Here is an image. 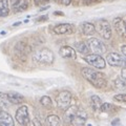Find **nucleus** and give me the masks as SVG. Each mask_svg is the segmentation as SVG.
Segmentation results:
<instances>
[{"mask_svg": "<svg viewBox=\"0 0 126 126\" xmlns=\"http://www.w3.org/2000/svg\"><path fill=\"white\" fill-rule=\"evenodd\" d=\"M81 74L90 84H93L97 88H105L106 85H107V81H106L105 77L101 73L97 72V70L93 68H88V67L82 68Z\"/></svg>", "mask_w": 126, "mask_h": 126, "instance_id": "obj_1", "label": "nucleus"}, {"mask_svg": "<svg viewBox=\"0 0 126 126\" xmlns=\"http://www.w3.org/2000/svg\"><path fill=\"white\" fill-rule=\"evenodd\" d=\"M35 60L39 63H42V64H52L55 60V55L50 49L46 48H39L36 52L34 53V57Z\"/></svg>", "mask_w": 126, "mask_h": 126, "instance_id": "obj_2", "label": "nucleus"}, {"mask_svg": "<svg viewBox=\"0 0 126 126\" xmlns=\"http://www.w3.org/2000/svg\"><path fill=\"white\" fill-rule=\"evenodd\" d=\"M86 44L88 46V49H90L94 54L101 55L106 52V46L103 44V42L97 38H89Z\"/></svg>", "mask_w": 126, "mask_h": 126, "instance_id": "obj_3", "label": "nucleus"}, {"mask_svg": "<svg viewBox=\"0 0 126 126\" xmlns=\"http://www.w3.org/2000/svg\"><path fill=\"white\" fill-rule=\"evenodd\" d=\"M16 120L20 125H24V126H27L31 123L29 108H27L26 105H22L17 109V111H16Z\"/></svg>", "mask_w": 126, "mask_h": 126, "instance_id": "obj_4", "label": "nucleus"}, {"mask_svg": "<svg viewBox=\"0 0 126 126\" xmlns=\"http://www.w3.org/2000/svg\"><path fill=\"white\" fill-rule=\"evenodd\" d=\"M85 61L88 63V64L93 65V67L94 68H99L102 69L106 66V62L103 58H102L100 55H96V54H92V55H87L86 57H84Z\"/></svg>", "mask_w": 126, "mask_h": 126, "instance_id": "obj_5", "label": "nucleus"}, {"mask_svg": "<svg viewBox=\"0 0 126 126\" xmlns=\"http://www.w3.org/2000/svg\"><path fill=\"white\" fill-rule=\"evenodd\" d=\"M70 101H72V94L67 90H63L57 97V104L58 107H60L61 109H66L69 107Z\"/></svg>", "mask_w": 126, "mask_h": 126, "instance_id": "obj_6", "label": "nucleus"}, {"mask_svg": "<svg viewBox=\"0 0 126 126\" xmlns=\"http://www.w3.org/2000/svg\"><path fill=\"white\" fill-rule=\"evenodd\" d=\"M97 29H98L99 34L104 39H109L111 37V27H110V24L107 20L101 19L97 24Z\"/></svg>", "mask_w": 126, "mask_h": 126, "instance_id": "obj_7", "label": "nucleus"}, {"mask_svg": "<svg viewBox=\"0 0 126 126\" xmlns=\"http://www.w3.org/2000/svg\"><path fill=\"white\" fill-rule=\"evenodd\" d=\"M86 120H87V113L83 110H77L76 113L70 119V123L73 126H84L86 123Z\"/></svg>", "mask_w": 126, "mask_h": 126, "instance_id": "obj_8", "label": "nucleus"}, {"mask_svg": "<svg viewBox=\"0 0 126 126\" xmlns=\"http://www.w3.org/2000/svg\"><path fill=\"white\" fill-rule=\"evenodd\" d=\"M107 62L109 63V65L117 66V67H123L125 65L124 57L117 53H109L107 56Z\"/></svg>", "mask_w": 126, "mask_h": 126, "instance_id": "obj_9", "label": "nucleus"}, {"mask_svg": "<svg viewBox=\"0 0 126 126\" xmlns=\"http://www.w3.org/2000/svg\"><path fill=\"white\" fill-rule=\"evenodd\" d=\"M112 25L115 27V30L118 34L120 35L121 37L125 38L126 36V30H125V22L122 18L118 17V18H115L112 20Z\"/></svg>", "mask_w": 126, "mask_h": 126, "instance_id": "obj_10", "label": "nucleus"}, {"mask_svg": "<svg viewBox=\"0 0 126 126\" xmlns=\"http://www.w3.org/2000/svg\"><path fill=\"white\" fill-rule=\"evenodd\" d=\"M74 31V26L69 23H62L58 24L54 27V32L57 35H64V34H72Z\"/></svg>", "mask_w": 126, "mask_h": 126, "instance_id": "obj_11", "label": "nucleus"}, {"mask_svg": "<svg viewBox=\"0 0 126 126\" xmlns=\"http://www.w3.org/2000/svg\"><path fill=\"white\" fill-rule=\"evenodd\" d=\"M0 126H15L12 116L1 109H0Z\"/></svg>", "mask_w": 126, "mask_h": 126, "instance_id": "obj_12", "label": "nucleus"}, {"mask_svg": "<svg viewBox=\"0 0 126 126\" xmlns=\"http://www.w3.org/2000/svg\"><path fill=\"white\" fill-rule=\"evenodd\" d=\"M13 11L14 13H20V12L25 11L29 7V3L26 0H13Z\"/></svg>", "mask_w": 126, "mask_h": 126, "instance_id": "obj_13", "label": "nucleus"}, {"mask_svg": "<svg viewBox=\"0 0 126 126\" xmlns=\"http://www.w3.org/2000/svg\"><path fill=\"white\" fill-rule=\"evenodd\" d=\"M6 98L12 104H21L24 102V97L19 93H14V92L9 93L6 94Z\"/></svg>", "mask_w": 126, "mask_h": 126, "instance_id": "obj_14", "label": "nucleus"}, {"mask_svg": "<svg viewBox=\"0 0 126 126\" xmlns=\"http://www.w3.org/2000/svg\"><path fill=\"white\" fill-rule=\"evenodd\" d=\"M60 55L63 58H76V50L70 46H62L60 48Z\"/></svg>", "mask_w": 126, "mask_h": 126, "instance_id": "obj_15", "label": "nucleus"}, {"mask_svg": "<svg viewBox=\"0 0 126 126\" xmlns=\"http://www.w3.org/2000/svg\"><path fill=\"white\" fill-rule=\"evenodd\" d=\"M10 13L9 0H0V17H6Z\"/></svg>", "mask_w": 126, "mask_h": 126, "instance_id": "obj_16", "label": "nucleus"}, {"mask_svg": "<svg viewBox=\"0 0 126 126\" xmlns=\"http://www.w3.org/2000/svg\"><path fill=\"white\" fill-rule=\"evenodd\" d=\"M81 30L84 35H93L94 33V31H96V27H94L93 23L84 22V23H82V25H81Z\"/></svg>", "mask_w": 126, "mask_h": 126, "instance_id": "obj_17", "label": "nucleus"}, {"mask_svg": "<svg viewBox=\"0 0 126 126\" xmlns=\"http://www.w3.org/2000/svg\"><path fill=\"white\" fill-rule=\"evenodd\" d=\"M61 121L59 117L56 115H50L46 118V124L47 126H60Z\"/></svg>", "mask_w": 126, "mask_h": 126, "instance_id": "obj_18", "label": "nucleus"}, {"mask_svg": "<svg viewBox=\"0 0 126 126\" xmlns=\"http://www.w3.org/2000/svg\"><path fill=\"white\" fill-rule=\"evenodd\" d=\"M15 48H16V52L21 54V55H26L27 53H29V50H30V47L27 46V44L24 43V42H22V41L17 43L16 46H15Z\"/></svg>", "mask_w": 126, "mask_h": 126, "instance_id": "obj_19", "label": "nucleus"}, {"mask_svg": "<svg viewBox=\"0 0 126 126\" xmlns=\"http://www.w3.org/2000/svg\"><path fill=\"white\" fill-rule=\"evenodd\" d=\"M75 47H76V49L78 50L79 53L81 54H87L88 53V46L86 44V42L84 41H80V42H76L75 43Z\"/></svg>", "mask_w": 126, "mask_h": 126, "instance_id": "obj_20", "label": "nucleus"}, {"mask_svg": "<svg viewBox=\"0 0 126 126\" xmlns=\"http://www.w3.org/2000/svg\"><path fill=\"white\" fill-rule=\"evenodd\" d=\"M101 105H102V101L98 96L90 97V106H92L94 110H100Z\"/></svg>", "mask_w": 126, "mask_h": 126, "instance_id": "obj_21", "label": "nucleus"}, {"mask_svg": "<svg viewBox=\"0 0 126 126\" xmlns=\"http://www.w3.org/2000/svg\"><path fill=\"white\" fill-rule=\"evenodd\" d=\"M77 110H78V108L76 107V106H69L68 108H66V112H65V119L69 122V121H70V119H72V117L75 115V113H76Z\"/></svg>", "mask_w": 126, "mask_h": 126, "instance_id": "obj_22", "label": "nucleus"}, {"mask_svg": "<svg viewBox=\"0 0 126 126\" xmlns=\"http://www.w3.org/2000/svg\"><path fill=\"white\" fill-rule=\"evenodd\" d=\"M113 85H115V87L117 89H119V90H124L126 88V84H125L124 80H121V79H117V80H115Z\"/></svg>", "mask_w": 126, "mask_h": 126, "instance_id": "obj_23", "label": "nucleus"}, {"mask_svg": "<svg viewBox=\"0 0 126 126\" xmlns=\"http://www.w3.org/2000/svg\"><path fill=\"white\" fill-rule=\"evenodd\" d=\"M40 103L44 106V107H50L52 106V99L48 96H43L40 99Z\"/></svg>", "mask_w": 126, "mask_h": 126, "instance_id": "obj_24", "label": "nucleus"}, {"mask_svg": "<svg viewBox=\"0 0 126 126\" xmlns=\"http://www.w3.org/2000/svg\"><path fill=\"white\" fill-rule=\"evenodd\" d=\"M9 105V100L6 98V94L0 93V107H5Z\"/></svg>", "mask_w": 126, "mask_h": 126, "instance_id": "obj_25", "label": "nucleus"}, {"mask_svg": "<svg viewBox=\"0 0 126 126\" xmlns=\"http://www.w3.org/2000/svg\"><path fill=\"white\" fill-rule=\"evenodd\" d=\"M113 108V105L109 104V103H102L101 107H100V110L103 112H110V110Z\"/></svg>", "mask_w": 126, "mask_h": 126, "instance_id": "obj_26", "label": "nucleus"}, {"mask_svg": "<svg viewBox=\"0 0 126 126\" xmlns=\"http://www.w3.org/2000/svg\"><path fill=\"white\" fill-rule=\"evenodd\" d=\"M113 99L118 102H122V103H124L126 101V96L125 94H116L115 97H113Z\"/></svg>", "mask_w": 126, "mask_h": 126, "instance_id": "obj_27", "label": "nucleus"}, {"mask_svg": "<svg viewBox=\"0 0 126 126\" xmlns=\"http://www.w3.org/2000/svg\"><path fill=\"white\" fill-rule=\"evenodd\" d=\"M125 79H126V68L123 66L122 67V80L125 81Z\"/></svg>", "mask_w": 126, "mask_h": 126, "instance_id": "obj_28", "label": "nucleus"}, {"mask_svg": "<svg viewBox=\"0 0 126 126\" xmlns=\"http://www.w3.org/2000/svg\"><path fill=\"white\" fill-rule=\"evenodd\" d=\"M82 2H83L84 4H86V5H89V4H92V3L94 2V0H82Z\"/></svg>", "mask_w": 126, "mask_h": 126, "instance_id": "obj_29", "label": "nucleus"}, {"mask_svg": "<svg viewBox=\"0 0 126 126\" xmlns=\"http://www.w3.org/2000/svg\"><path fill=\"white\" fill-rule=\"evenodd\" d=\"M61 2H62V4H64V5H68V4H70L72 0H61Z\"/></svg>", "mask_w": 126, "mask_h": 126, "instance_id": "obj_30", "label": "nucleus"}, {"mask_svg": "<svg viewBox=\"0 0 126 126\" xmlns=\"http://www.w3.org/2000/svg\"><path fill=\"white\" fill-rule=\"evenodd\" d=\"M49 1V0H35V2L37 3V4H40V3H44V2H47Z\"/></svg>", "mask_w": 126, "mask_h": 126, "instance_id": "obj_31", "label": "nucleus"}, {"mask_svg": "<svg viewBox=\"0 0 126 126\" xmlns=\"http://www.w3.org/2000/svg\"><path fill=\"white\" fill-rule=\"evenodd\" d=\"M125 48H126L125 45H123V46H122V48H121V49H122V54H123V57L126 56V49H125Z\"/></svg>", "mask_w": 126, "mask_h": 126, "instance_id": "obj_32", "label": "nucleus"}, {"mask_svg": "<svg viewBox=\"0 0 126 126\" xmlns=\"http://www.w3.org/2000/svg\"><path fill=\"white\" fill-rule=\"evenodd\" d=\"M54 1H56V2H58V1H59V0H54Z\"/></svg>", "mask_w": 126, "mask_h": 126, "instance_id": "obj_33", "label": "nucleus"}]
</instances>
